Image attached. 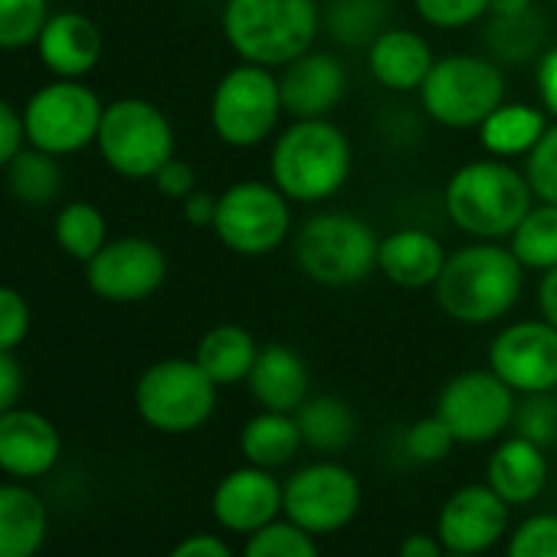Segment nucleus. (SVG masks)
I'll return each instance as SVG.
<instances>
[{"mask_svg":"<svg viewBox=\"0 0 557 557\" xmlns=\"http://www.w3.org/2000/svg\"><path fill=\"white\" fill-rule=\"evenodd\" d=\"M544 4H557V0H544Z\"/></svg>","mask_w":557,"mask_h":557,"instance_id":"53","label":"nucleus"},{"mask_svg":"<svg viewBox=\"0 0 557 557\" xmlns=\"http://www.w3.org/2000/svg\"><path fill=\"white\" fill-rule=\"evenodd\" d=\"M243 557H322L315 534L302 531L299 524L286 521H272L265 528H259L256 534H249Z\"/></svg>","mask_w":557,"mask_h":557,"instance_id":"36","label":"nucleus"},{"mask_svg":"<svg viewBox=\"0 0 557 557\" xmlns=\"http://www.w3.org/2000/svg\"><path fill=\"white\" fill-rule=\"evenodd\" d=\"M44 66L60 79H83L102 60V34L86 14H53L37 40Z\"/></svg>","mask_w":557,"mask_h":557,"instance_id":"22","label":"nucleus"},{"mask_svg":"<svg viewBox=\"0 0 557 557\" xmlns=\"http://www.w3.org/2000/svg\"><path fill=\"white\" fill-rule=\"evenodd\" d=\"M259 345L256 338L239 329V325H216L210 329L194 351V361L207 371V377L216 387H230L249 377L252 364H256Z\"/></svg>","mask_w":557,"mask_h":557,"instance_id":"28","label":"nucleus"},{"mask_svg":"<svg viewBox=\"0 0 557 557\" xmlns=\"http://www.w3.org/2000/svg\"><path fill=\"white\" fill-rule=\"evenodd\" d=\"M210 508L220 528L249 537L283 515V485L275 482L272 469L239 466L216 482Z\"/></svg>","mask_w":557,"mask_h":557,"instance_id":"17","label":"nucleus"},{"mask_svg":"<svg viewBox=\"0 0 557 557\" xmlns=\"http://www.w3.org/2000/svg\"><path fill=\"white\" fill-rule=\"evenodd\" d=\"M269 174L293 203L329 200L351 177V141L329 119H296L272 145Z\"/></svg>","mask_w":557,"mask_h":557,"instance_id":"3","label":"nucleus"},{"mask_svg":"<svg viewBox=\"0 0 557 557\" xmlns=\"http://www.w3.org/2000/svg\"><path fill=\"white\" fill-rule=\"evenodd\" d=\"M518 394L495 371H462L449 377L436 397V417L449 426L456 443L482 446L498 440L518 410Z\"/></svg>","mask_w":557,"mask_h":557,"instance_id":"12","label":"nucleus"},{"mask_svg":"<svg viewBox=\"0 0 557 557\" xmlns=\"http://www.w3.org/2000/svg\"><path fill=\"white\" fill-rule=\"evenodd\" d=\"M394 0H325L322 24L342 47H371L391 27Z\"/></svg>","mask_w":557,"mask_h":557,"instance_id":"29","label":"nucleus"},{"mask_svg":"<svg viewBox=\"0 0 557 557\" xmlns=\"http://www.w3.org/2000/svg\"><path fill=\"white\" fill-rule=\"evenodd\" d=\"M168 557H233V550L223 537L200 531V534H187L184 541H177Z\"/></svg>","mask_w":557,"mask_h":557,"instance_id":"47","label":"nucleus"},{"mask_svg":"<svg viewBox=\"0 0 557 557\" xmlns=\"http://www.w3.org/2000/svg\"><path fill=\"white\" fill-rule=\"evenodd\" d=\"M456 446L449 426L433 413L417 420L407 433H404V449L413 462H440L449 456V449Z\"/></svg>","mask_w":557,"mask_h":557,"instance_id":"41","label":"nucleus"},{"mask_svg":"<svg viewBox=\"0 0 557 557\" xmlns=\"http://www.w3.org/2000/svg\"><path fill=\"white\" fill-rule=\"evenodd\" d=\"M8 171V187L21 203L40 207L50 203L60 187H63V168L57 161V154L40 151V148H21L14 154V161L4 168Z\"/></svg>","mask_w":557,"mask_h":557,"instance_id":"33","label":"nucleus"},{"mask_svg":"<svg viewBox=\"0 0 557 557\" xmlns=\"http://www.w3.org/2000/svg\"><path fill=\"white\" fill-rule=\"evenodd\" d=\"M547 112L524 102H502L482 125L479 141L492 158H528L547 132Z\"/></svg>","mask_w":557,"mask_h":557,"instance_id":"27","label":"nucleus"},{"mask_svg":"<svg viewBox=\"0 0 557 557\" xmlns=\"http://www.w3.org/2000/svg\"><path fill=\"white\" fill-rule=\"evenodd\" d=\"M488 371L521 397L557 391V329L544 319L502 329L488 345Z\"/></svg>","mask_w":557,"mask_h":557,"instance_id":"15","label":"nucleus"},{"mask_svg":"<svg viewBox=\"0 0 557 557\" xmlns=\"http://www.w3.org/2000/svg\"><path fill=\"white\" fill-rule=\"evenodd\" d=\"M135 410L158 433H194L216 410V384L194 358H164L138 377Z\"/></svg>","mask_w":557,"mask_h":557,"instance_id":"7","label":"nucleus"},{"mask_svg":"<svg viewBox=\"0 0 557 557\" xmlns=\"http://www.w3.org/2000/svg\"><path fill=\"white\" fill-rule=\"evenodd\" d=\"M544 17L534 11L528 14H518V17H488V27H485V47H488V57L495 63H528L534 57H541L544 50Z\"/></svg>","mask_w":557,"mask_h":557,"instance_id":"31","label":"nucleus"},{"mask_svg":"<svg viewBox=\"0 0 557 557\" xmlns=\"http://www.w3.org/2000/svg\"><path fill=\"white\" fill-rule=\"evenodd\" d=\"M524 177L534 190V200L557 203V122L547 125L541 141L524 158Z\"/></svg>","mask_w":557,"mask_h":557,"instance_id":"37","label":"nucleus"},{"mask_svg":"<svg viewBox=\"0 0 557 557\" xmlns=\"http://www.w3.org/2000/svg\"><path fill=\"white\" fill-rule=\"evenodd\" d=\"M443 265H446V249L430 230L400 226V230L381 236L377 269L397 289H410V293L433 289Z\"/></svg>","mask_w":557,"mask_h":557,"instance_id":"20","label":"nucleus"},{"mask_svg":"<svg viewBox=\"0 0 557 557\" xmlns=\"http://www.w3.org/2000/svg\"><path fill=\"white\" fill-rule=\"evenodd\" d=\"M508 249L528 272H547L557 265V203H534L515 233L508 236Z\"/></svg>","mask_w":557,"mask_h":557,"instance_id":"32","label":"nucleus"},{"mask_svg":"<svg viewBox=\"0 0 557 557\" xmlns=\"http://www.w3.org/2000/svg\"><path fill=\"white\" fill-rule=\"evenodd\" d=\"M534 207L524 171L505 158L469 161L446 184V213L472 239H505Z\"/></svg>","mask_w":557,"mask_h":557,"instance_id":"4","label":"nucleus"},{"mask_svg":"<svg viewBox=\"0 0 557 557\" xmlns=\"http://www.w3.org/2000/svg\"><path fill=\"white\" fill-rule=\"evenodd\" d=\"M505 557H557V515L524 518L515 528Z\"/></svg>","mask_w":557,"mask_h":557,"instance_id":"40","label":"nucleus"},{"mask_svg":"<svg viewBox=\"0 0 557 557\" xmlns=\"http://www.w3.org/2000/svg\"><path fill=\"white\" fill-rule=\"evenodd\" d=\"M397 557H446V547L440 541V534H426V531H410L400 547Z\"/></svg>","mask_w":557,"mask_h":557,"instance_id":"48","label":"nucleus"},{"mask_svg":"<svg viewBox=\"0 0 557 557\" xmlns=\"http://www.w3.org/2000/svg\"><path fill=\"white\" fill-rule=\"evenodd\" d=\"M47 502L24 482L0 485V557H37L47 544Z\"/></svg>","mask_w":557,"mask_h":557,"instance_id":"25","label":"nucleus"},{"mask_svg":"<svg viewBox=\"0 0 557 557\" xmlns=\"http://www.w3.org/2000/svg\"><path fill=\"white\" fill-rule=\"evenodd\" d=\"M151 181L171 200H184V197H190L197 190V171L187 161H181V158H171Z\"/></svg>","mask_w":557,"mask_h":557,"instance_id":"43","label":"nucleus"},{"mask_svg":"<svg viewBox=\"0 0 557 557\" xmlns=\"http://www.w3.org/2000/svg\"><path fill=\"white\" fill-rule=\"evenodd\" d=\"M283 70L278 92L293 119H329L348 92V70L335 53L309 50Z\"/></svg>","mask_w":557,"mask_h":557,"instance_id":"19","label":"nucleus"},{"mask_svg":"<svg viewBox=\"0 0 557 557\" xmlns=\"http://www.w3.org/2000/svg\"><path fill=\"white\" fill-rule=\"evenodd\" d=\"M302 430L296 423V413H278V410H259L246 420L239 433V453L249 466L259 469H278L296 459L302 449Z\"/></svg>","mask_w":557,"mask_h":557,"instance_id":"26","label":"nucleus"},{"mask_svg":"<svg viewBox=\"0 0 557 557\" xmlns=\"http://www.w3.org/2000/svg\"><path fill=\"white\" fill-rule=\"evenodd\" d=\"M21 394H24V371L14 351H0V417L17 407Z\"/></svg>","mask_w":557,"mask_h":557,"instance_id":"46","label":"nucleus"},{"mask_svg":"<svg viewBox=\"0 0 557 557\" xmlns=\"http://www.w3.org/2000/svg\"><path fill=\"white\" fill-rule=\"evenodd\" d=\"M361 511V482L338 462H312L283 485V515L309 534H335Z\"/></svg>","mask_w":557,"mask_h":557,"instance_id":"13","label":"nucleus"},{"mask_svg":"<svg viewBox=\"0 0 557 557\" xmlns=\"http://www.w3.org/2000/svg\"><path fill=\"white\" fill-rule=\"evenodd\" d=\"M534 11V0H488V17H518Z\"/></svg>","mask_w":557,"mask_h":557,"instance_id":"51","label":"nucleus"},{"mask_svg":"<svg viewBox=\"0 0 557 557\" xmlns=\"http://www.w3.org/2000/svg\"><path fill=\"white\" fill-rule=\"evenodd\" d=\"M547 472L550 469H547L544 446L531 443L528 436H508L488 456L485 482L508 505H528V502H534L544 492Z\"/></svg>","mask_w":557,"mask_h":557,"instance_id":"24","label":"nucleus"},{"mask_svg":"<svg viewBox=\"0 0 557 557\" xmlns=\"http://www.w3.org/2000/svg\"><path fill=\"white\" fill-rule=\"evenodd\" d=\"M446 557H482V554H453V550H446Z\"/></svg>","mask_w":557,"mask_h":557,"instance_id":"52","label":"nucleus"},{"mask_svg":"<svg viewBox=\"0 0 557 557\" xmlns=\"http://www.w3.org/2000/svg\"><path fill=\"white\" fill-rule=\"evenodd\" d=\"M252 400L262 410L296 413L312 387V374L306 358L289 345H265L256 355V364L246 377Z\"/></svg>","mask_w":557,"mask_h":557,"instance_id":"21","label":"nucleus"},{"mask_svg":"<svg viewBox=\"0 0 557 557\" xmlns=\"http://www.w3.org/2000/svg\"><path fill=\"white\" fill-rule=\"evenodd\" d=\"M377 246L381 236L355 213L345 210H325L309 216L296 230V262L312 278L315 286L325 289H345L358 286L377 269Z\"/></svg>","mask_w":557,"mask_h":557,"instance_id":"5","label":"nucleus"},{"mask_svg":"<svg viewBox=\"0 0 557 557\" xmlns=\"http://www.w3.org/2000/svg\"><path fill=\"white\" fill-rule=\"evenodd\" d=\"M63 456V436L37 410L14 407L0 417V472L17 482L44 479Z\"/></svg>","mask_w":557,"mask_h":557,"instance_id":"18","label":"nucleus"},{"mask_svg":"<svg viewBox=\"0 0 557 557\" xmlns=\"http://www.w3.org/2000/svg\"><path fill=\"white\" fill-rule=\"evenodd\" d=\"M27 135H24V119L17 115V109L11 102L0 99V168H8L14 161V154L24 148Z\"/></svg>","mask_w":557,"mask_h":557,"instance_id":"44","label":"nucleus"},{"mask_svg":"<svg viewBox=\"0 0 557 557\" xmlns=\"http://www.w3.org/2000/svg\"><path fill=\"white\" fill-rule=\"evenodd\" d=\"M534 79H537V96H541V109L557 122V47H547L541 57H537V70H534Z\"/></svg>","mask_w":557,"mask_h":557,"instance_id":"45","label":"nucleus"},{"mask_svg":"<svg viewBox=\"0 0 557 557\" xmlns=\"http://www.w3.org/2000/svg\"><path fill=\"white\" fill-rule=\"evenodd\" d=\"M413 11L436 30H462L488 17V0H413Z\"/></svg>","mask_w":557,"mask_h":557,"instance_id":"39","label":"nucleus"},{"mask_svg":"<svg viewBox=\"0 0 557 557\" xmlns=\"http://www.w3.org/2000/svg\"><path fill=\"white\" fill-rule=\"evenodd\" d=\"M102 161L132 181L154 177L174 158V128L148 99H115L102 112L96 135Z\"/></svg>","mask_w":557,"mask_h":557,"instance_id":"8","label":"nucleus"},{"mask_svg":"<svg viewBox=\"0 0 557 557\" xmlns=\"http://www.w3.org/2000/svg\"><path fill=\"white\" fill-rule=\"evenodd\" d=\"M283 115V92L278 76L269 66L239 63L233 66L213 89L210 99V125L216 138L230 148H256L262 145Z\"/></svg>","mask_w":557,"mask_h":557,"instance_id":"10","label":"nucleus"},{"mask_svg":"<svg viewBox=\"0 0 557 557\" xmlns=\"http://www.w3.org/2000/svg\"><path fill=\"white\" fill-rule=\"evenodd\" d=\"M537 312L547 325L557 329V265L541 272V286H537Z\"/></svg>","mask_w":557,"mask_h":557,"instance_id":"50","label":"nucleus"},{"mask_svg":"<svg viewBox=\"0 0 557 557\" xmlns=\"http://www.w3.org/2000/svg\"><path fill=\"white\" fill-rule=\"evenodd\" d=\"M322 27L319 0H226L223 37L243 63L289 66L315 50Z\"/></svg>","mask_w":557,"mask_h":557,"instance_id":"2","label":"nucleus"},{"mask_svg":"<svg viewBox=\"0 0 557 557\" xmlns=\"http://www.w3.org/2000/svg\"><path fill=\"white\" fill-rule=\"evenodd\" d=\"M423 112L443 128H479L505 102V76L492 57L453 53L433 63L417 89Z\"/></svg>","mask_w":557,"mask_h":557,"instance_id":"6","label":"nucleus"},{"mask_svg":"<svg viewBox=\"0 0 557 557\" xmlns=\"http://www.w3.org/2000/svg\"><path fill=\"white\" fill-rule=\"evenodd\" d=\"M50 21L47 0H0V50H24Z\"/></svg>","mask_w":557,"mask_h":557,"instance_id":"35","label":"nucleus"},{"mask_svg":"<svg viewBox=\"0 0 557 557\" xmlns=\"http://www.w3.org/2000/svg\"><path fill=\"white\" fill-rule=\"evenodd\" d=\"M508 528V502L485 482V485H462L456 488L436 518V534L446 550L453 554H485L502 541Z\"/></svg>","mask_w":557,"mask_h":557,"instance_id":"16","label":"nucleus"},{"mask_svg":"<svg viewBox=\"0 0 557 557\" xmlns=\"http://www.w3.org/2000/svg\"><path fill=\"white\" fill-rule=\"evenodd\" d=\"M216 216V197L207 190H194L190 197H184V220L190 226H213Z\"/></svg>","mask_w":557,"mask_h":557,"instance_id":"49","label":"nucleus"},{"mask_svg":"<svg viewBox=\"0 0 557 557\" xmlns=\"http://www.w3.org/2000/svg\"><path fill=\"white\" fill-rule=\"evenodd\" d=\"M213 233L236 256L275 252L293 233V200L272 181H236L216 197Z\"/></svg>","mask_w":557,"mask_h":557,"instance_id":"9","label":"nucleus"},{"mask_svg":"<svg viewBox=\"0 0 557 557\" xmlns=\"http://www.w3.org/2000/svg\"><path fill=\"white\" fill-rule=\"evenodd\" d=\"M53 236H57V246L66 256H73L79 262H89L109 243V226H106V216H102V210L96 203L76 200V203H66L57 213Z\"/></svg>","mask_w":557,"mask_h":557,"instance_id":"34","label":"nucleus"},{"mask_svg":"<svg viewBox=\"0 0 557 557\" xmlns=\"http://www.w3.org/2000/svg\"><path fill=\"white\" fill-rule=\"evenodd\" d=\"M168 278V256L158 243L145 236L109 239L89 262L86 283L106 302H145Z\"/></svg>","mask_w":557,"mask_h":557,"instance_id":"14","label":"nucleus"},{"mask_svg":"<svg viewBox=\"0 0 557 557\" xmlns=\"http://www.w3.org/2000/svg\"><path fill=\"white\" fill-rule=\"evenodd\" d=\"M27 335H30L27 299L11 286H0V351H17Z\"/></svg>","mask_w":557,"mask_h":557,"instance_id":"42","label":"nucleus"},{"mask_svg":"<svg viewBox=\"0 0 557 557\" xmlns=\"http://www.w3.org/2000/svg\"><path fill=\"white\" fill-rule=\"evenodd\" d=\"M102 112L106 106L89 86L76 79H60L34 92L21 119H24V135L34 148L63 158L96 141Z\"/></svg>","mask_w":557,"mask_h":557,"instance_id":"11","label":"nucleus"},{"mask_svg":"<svg viewBox=\"0 0 557 557\" xmlns=\"http://www.w3.org/2000/svg\"><path fill=\"white\" fill-rule=\"evenodd\" d=\"M557 391L550 394H528L515 410V430L518 436H528L537 446H550L557 440Z\"/></svg>","mask_w":557,"mask_h":557,"instance_id":"38","label":"nucleus"},{"mask_svg":"<svg viewBox=\"0 0 557 557\" xmlns=\"http://www.w3.org/2000/svg\"><path fill=\"white\" fill-rule=\"evenodd\" d=\"M296 423L302 430V443L319 453H342L345 446H351L358 433L351 407L332 394L306 397V404L296 410Z\"/></svg>","mask_w":557,"mask_h":557,"instance_id":"30","label":"nucleus"},{"mask_svg":"<svg viewBox=\"0 0 557 557\" xmlns=\"http://www.w3.org/2000/svg\"><path fill=\"white\" fill-rule=\"evenodd\" d=\"M433 50L430 44L407 27H387L371 47H368V70L371 76L391 89V92H413L423 86V79L433 70Z\"/></svg>","mask_w":557,"mask_h":557,"instance_id":"23","label":"nucleus"},{"mask_svg":"<svg viewBox=\"0 0 557 557\" xmlns=\"http://www.w3.org/2000/svg\"><path fill=\"white\" fill-rule=\"evenodd\" d=\"M524 272L528 269L508 246L495 239H475L446 256L433 296L453 322L492 325L518 306Z\"/></svg>","mask_w":557,"mask_h":557,"instance_id":"1","label":"nucleus"}]
</instances>
